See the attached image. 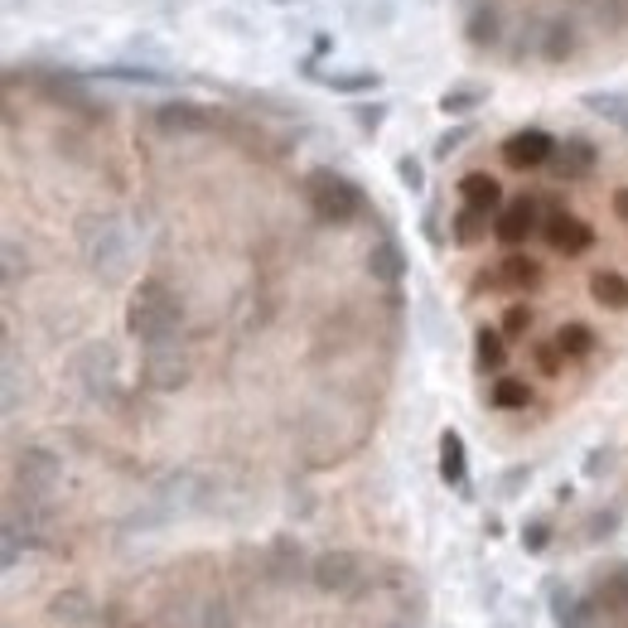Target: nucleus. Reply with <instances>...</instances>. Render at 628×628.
Instances as JSON below:
<instances>
[{"instance_id": "nucleus-31", "label": "nucleus", "mask_w": 628, "mask_h": 628, "mask_svg": "<svg viewBox=\"0 0 628 628\" xmlns=\"http://www.w3.org/2000/svg\"><path fill=\"white\" fill-rule=\"evenodd\" d=\"M295 576H300V546L276 542V552H271V580H295Z\"/></svg>"}, {"instance_id": "nucleus-15", "label": "nucleus", "mask_w": 628, "mask_h": 628, "mask_svg": "<svg viewBox=\"0 0 628 628\" xmlns=\"http://www.w3.org/2000/svg\"><path fill=\"white\" fill-rule=\"evenodd\" d=\"M479 290L484 286H503V290H536L542 286V266L532 262V256H522V252H512V256H503L498 262V271H484L474 280Z\"/></svg>"}, {"instance_id": "nucleus-4", "label": "nucleus", "mask_w": 628, "mask_h": 628, "mask_svg": "<svg viewBox=\"0 0 628 628\" xmlns=\"http://www.w3.org/2000/svg\"><path fill=\"white\" fill-rule=\"evenodd\" d=\"M10 479H15V493L20 498H53V488L63 484V459L53 450H44V445H25V450L15 455V464H10Z\"/></svg>"}, {"instance_id": "nucleus-29", "label": "nucleus", "mask_w": 628, "mask_h": 628, "mask_svg": "<svg viewBox=\"0 0 628 628\" xmlns=\"http://www.w3.org/2000/svg\"><path fill=\"white\" fill-rule=\"evenodd\" d=\"M319 83L334 87V93H373L377 73H319Z\"/></svg>"}, {"instance_id": "nucleus-3", "label": "nucleus", "mask_w": 628, "mask_h": 628, "mask_svg": "<svg viewBox=\"0 0 628 628\" xmlns=\"http://www.w3.org/2000/svg\"><path fill=\"white\" fill-rule=\"evenodd\" d=\"M305 204H310L314 218L329 222V228H349V222L363 218L367 198H363V189H358L349 174H339V170H310L305 174Z\"/></svg>"}, {"instance_id": "nucleus-21", "label": "nucleus", "mask_w": 628, "mask_h": 628, "mask_svg": "<svg viewBox=\"0 0 628 628\" xmlns=\"http://www.w3.org/2000/svg\"><path fill=\"white\" fill-rule=\"evenodd\" d=\"M474 363H479V373H498V367L508 363V334L484 324V329L474 334Z\"/></svg>"}, {"instance_id": "nucleus-39", "label": "nucleus", "mask_w": 628, "mask_h": 628, "mask_svg": "<svg viewBox=\"0 0 628 628\" xmlns=\"http://www.w3.org/2000/svg\"><path fill=\"white\" fill-rule=\"evenodd\" d=\"M358 121H363V126H367V131H373V126H377V121H383V107H358Z\"/></svg>"}, {"instance_id": "nucleus-26", "label": "nucleus", "mask_w": 628, "mask_h": 628, "mask_svg": "<svg viewBox=\"0 0 628 628\" xmlns=\"http://www.w3.org/2000/svg\"><path fill=\"white\" fill-rule=\"evenodd\" d=\"M556 343H560V353H566V358H585L594 349V329H590V324H560Z\"/></svg>"}, {"instance_id": "nucleus-30", "label": "nucleus", "mask_w": 628, "mask_h": 628, "mask_svg": "<svg viewBox=\"0 0 628 628\" xmlns=\"http://www.w3.org/2000/svg\"><path fill=\"white\" fill-rule=\"evenodd\" d=\"M484 97H488L484 87H450V93L440 97V111H445V117H459V111H474Z\"/></svg>"}, {"instance_id": "nucleus-19", "label": "nucleus", "mask_w": 628, "mask_h": 628, "mask_svg": "<svg viewBox=\"0 0 628 628\" xmlns=\"http://www.w3.org/2000/svg\"><path fill=\"white\" fill-rule=\"evenodd\" d=\"M459 198H464V204H474V208L498 213V208H503V184H498V179H493V174L474 170V174H464V179H459Z\"/></svg>"}, {"instance_id": "nucleus-37", "label": "nucleus", "mask_w": 628, "mask_h": 628, "mask_svg": "<svg viewBox=\"0 0 628 628\" xmlns=\"http://www.w3.org/2000/svg\"><path fill=\"white\" fill-rule=\"evenodd\" d=\"M546 542H552V527H546V522H532V527L522 532V546H527V552H546Z\"/></svg>"}, {"instance_id": "nucleus-36", "label": "nucleus", "mask_w": 628, "mask_h": 628, "mask_svg": "<svg viewBox=\"0 0 628 628\" xmlns=\"http://www.w3.org/2000/svg\"><path fill=\"white\" fill-rule=\"evenodd\" d=\"M469 136H474V131H469V126H455V131H445V136L435 141V155H440V160H450V155H455V150H459V145H464Z\"/></svg>"}, {"instance_id": "nucleus-41", "label": "nucleus", "mask_w": 628, "mask_h": 628, "mask_svg": "<svg viewBox=\"0 0 628 628\" xmlns=\"http://www.w3.org/2000/svg\"><path fill=\"white\" fill-rule=\"evenodd\" d=\"M619 594H624V604H628V576H619Z\"/></svg>"}, {"instance_id": "nucleus-6", "label": "nucleus", "mask_w": 628, "mask_h": 628, "mask_svg": "<svg viewBox=\"0 0 628 628\" xmlns=\"http://www.w3.org/2000/svg\"><path fill=\"white\" fill-rule=\"evenodd\" d=\"M189 373H194V363H189V353L179 349V339L150 343L145 358H141V383L150 391H179L189 383Z\"/></svg>"}, {"instance_id": "nucleus-35", "label": "nucleus", "mask_w": 628, "mask_h": 628, "mask_svg": "<svg viewBox=\"0 0 628 628\" xmlns=\"http://www.w3.org/2000/svg\"><path fill=\"white\" fill-rule=\"evenodd\" d=\"M397 179H401V189H411V194H416V189L425 184L421 160H411V155H401V160H397Z\"/></svg>"}, {"instance_id": "nucleus-11", "label": "nucleus", "mask_w": 628, "mask_h": 628, "mask_svg": "<svg viewBox=\"0 0 628 628\" xmlns=\"http://www.w3.org/2000/svg\"><path fill=\"white\" fill-rule=\"evenodd\" d=\"M576 49H580V29H576V20H570V10L536 20V53H542L546 63H566Z\"/></svg>"}, {"instance_id": "nucleus-25", "label": "nucleus", "mask_w": 628, "mask_h": 628, "mask_svg": "<svg viewBox=\"0 0 628 628\" xmlns=\"http://www.w3.org/2000/svg\"><path fill=\"white\" fill-rule=\"evenodd\" d=\"M552 604H556V624H560V628H594V614H590L570 590H556Z\"/></svg>"}, {"instance_id": "nucleus-9", "label": "nucleus", "mask_w": 628, "mask_h": 628, "mask_svg": "<svg viewBox=\"0 0 628 628\" xmlns=\"http://www.w3.org/2000/svg\"><path fill=\"white\" fill-rule=\"evenodd\" d=\"M542 228V208H536V198H508V204L498 208V218H493V238L503 246H522L532 232Z\"/></svg>"}, {"instance_id": "nucleus-27", "label": "nucleus", "mask_w": 628, "mask_h": 628, "mask_svg": "<svg viewBox=\"0 0 628 628\" xmlns=\"http://www.w3.org/2000/svg\"><path fill=\"white\" fill-rule=\"evenodd\" d=\"M102 77H117V83H141V87H170V73L136 69V63H111V69H102Z\"/></svg>"}, {"instance_id": "nucleus-16", "label": "nucleus", "mask_w": 628, "mask_h": 628, "mask_svg": "<svg viewBox=\"0 0 628 628\" xmlns=\"http://www.w3.org/2000/svg\"><path fill=\"white\" fill-rule=\"evenodd\" d=\"M566 10L585 25L604 29V35H619L628 29V0H566Z\"/></svg>"}, {"instance_id": "nucleus-8", "label": "nucleus", "mask_w": 628, "mask_h": 628, "mask_svg": "<svg viewBox=\"0 0 628 628\" xmlns=\"http://www.w3.org/2000/svg\"><path fill=\"white\" fill-rule=\"evenodd\" d=\"M542 238L560 256H585L594 246V228H590V222H580L576 213L552 208V213H546V222H542Z\"/></svg>"}, {"instance_id": "nucleus-7", "label": "nucleus", "mask_w": 628, "mask_h": 628, "mask_svg": "<svg viewBox=\"0 0 628 628\" xmlns=\"http://www.w3.org/2000/svg\"><path fill=\"white\" fill-rule=\"evenodd\" d=\"M10 87L15 83H29L35 93H44V102H53V107H73V111H83V117H97V102H87V93L73 83V77H63V73H53V69H29V73H10L5 77Z\"/></svg>"}, {"instance_id": "nucleus-42", "label": "nucleus", "mask_w": 628, "mask_h": 628, "mask_svg": "<svg viewBox=\"0 0 628 628\" xmlns=\"http://www.w3.org/2000/svg\"><path fill=\"white\" fill-rule=\"evenodd\" d=\"M469 5H479V0H469Z\"/></svg>"}, {"instance_id": "nucleus-14", "label": "nucleus", "mask_w": 628, "mask_h": 628, "mask_svg": "<svg viewBox=\"0 0 628 628\" xmlns=\"http://www.w3.org/2000/svg\"><path fill=\"white\" fill-rule=\"evenodd\" d=\"M594 165H600V150H594L585 136H566V141H556V155L546 170L556 179H590Z\"/></svg>"}, {"instance_id": "nucleus-23", "label": "nucleus", "mask_w": 628, "mask_h": 628, "mask_svg": "<svg viewBox=\"0 0 628 628\" xmlns=\"http://www.w3.org/2000/svg\"><path fill=\"white\" fill-rule=\"evenodd\" d=\"M590 295H594V305H604V310H628V276L594 271L590 276Z\"/></svg>"}, {"instance_id": "nucleus-34", "label": "nucleus", "mask_w": 628, "mask_h": 628, "mask_svg": "<svg viewBox=\"0 0 628 628\" xmlns=\"http://www.w3.org/2000/svg\"><path fill=\"white\" fill-rule=\"evenodd\" d=\"M204 628H238V614H232V604H228V600H208Z\"/></svg>"}, {"instance_id": "nucleus-40", "label": "nucleus", "mask_w": 628, "mask_h": 628, "mask_svg": "<svg viewBox=\"0 0 628 628\" xmlns=\"http://www.w3.org/2000/svg\"><path fill=\"white\" fill-rule=\"evenodd\" d=\"M614 213L628 222V189H614Z\"/></svg>"}, {"instance_id": "nucleus-24", "label": "nucleus", "mask_w": 628, "mask_h": 628, "mask_svg": "<svg viewBox=\"0 0 628 628\" xmlns=\"http://www.w3.org/2000/svg\"><path fill=\"white\" fill-rule=\"evenodd\" d=\"M488 401L498 411H527L532 407V387H527V377H498L488 391Z\"/></svg>"}, {"instance_id": "nucleus-13", "label": "nucleus", "mask_w": 628, "mask_h": 628, "mask_svg": "<svg viewBox=\"0 0 628 628\" xmlns=\"http://www.w3.org/2000/svg\"><path fill=\"white\" fill-rule=\"evenodd\" d=\"M73 373L93 397H107L111 383H117V353H111L107 343H87V349L73 358Z\"/></svg>"}, {"instance_id": "nucleus-5", "label": "nucleus", "mask_w": 628, "mask_h": 628, "mask_svg": "<svg viewBox=\"0 0 628 628\" xmlns=\"http://www.w3.org/2000/svg\"><path fill=\"white\" fill-rule=\"evenodd\" d=\"M310 576H314V585L329 594H358V590H367L373 570H367V560L358 552H324L310 566Z\"/></svg>"}, {"instance_id": "nucleus-28", "label": "nucleus", "mask_w": 628, "mask_h": 628, "mask_svg": "<svg viewBox=\"0 0 628 628\" xmlns=\"http://www.w3.org/2000/svg\"><path fill=\"white\" fill-rule=\"evenodd\" d=\"M585 107L594 111V117L619 121V126H628V97H619V93H590V97H585Z\"/></svg>"}, {"instance_id": "nucleus-12", "label": "nucleus", "mask_w": 628, "mask_h": 628, "mask_svg": "<svg viewBox=\"0 0 628 628\" xmlns=\"http://www.w3.org/2000/svg\"><path fill=\"white\" fill-rule=\"evenodd\" d=\"M155 126H160V136H208L218 117L198 102H165L155 111Z\"/></svg>"}, {"instance_id": "nucleus-32", "label": "nucleus", "mask_w": 628, "mask_h": 628, "mask_svg": "<svg viewBox=\"0 0 628 628\" xmlns=\"http://www.w3.org/2000/svg\"><path fill=\"white\" fill-rule=\"evenodd\" d=\"M498 329L508 334V343L512 339H527V329H532V305H508V314H503Z\"/></svg>"}, {"instance_id": "nucleus-1", "label": "nucleus", "mask_w": 628, "mask_h": 628, "mask_svg": "<svg viewBox=\"0 0 628 628\" xmlns=\"http://www.w3.org/2000/svg\"><path fill=\"white\" fill-rule=\"evenodd\" d=\"M77 252H83V262L102 280H121L131 271L136 238H131L121 213H83L77 218Z\"/></svg>"}, {"instance_id": "nucleus-38", "label": "nucleus", "mask_w": 628, "mask_h": 628, "mask_svg": "<svg viewBox=\"0 0 628 628\" xmlns=\"http://www.w3.org/2000/svg\"><path fill=\"white\" fill-rule=\"evenodd\" d=\"M20 271H29V266L20 262V246H15V242H5V286H15Z\"/></svg>"}, {"instance_id": "nucleus-22", "label": "nucleus", "mask_w": 628, "mask_h": 628, "mask_svg": "<svg viewBox=\"0 0 628 628\" xmlns=\"http://www.w3.org/2000/svg\"><path fill=\"white\" fill-rule=\"evenodd\" d=\"M493 218H498V213L464 204V208L455 213V242H459V246H474V242H484V238H488V228H493Z\"/></svg>"}, {"instance_id": "nucleus-17", "label": "nucleus", "mask_w": 628, "mask_h": 628, "mask_svg": "<svg viewBox=\"0 0 628 628\" xmlns=\"http://www.w3.org/2000/svg\"><path fill=\"white\" fill-rule=\"evenodd\" d=\"M367 276H373L377 286H401V276H407V252H401L397 238L373 242V252H367Z\"/></svg>"}, {"instance_id": "nucleus-20", "label": "nucleus", "mask_w": 628, "mask_h": 628, "mask_svg": "<svg viewBox=\"0 0 628 628\" xmlns=\"http://www.w3.org/2000/svg\"><path fill=\"white\" fill-rule=\"evenodd\" d=\"M498 35H503V10L493 5V0H479V5L469 10V44L488 49V44H498Z\"/></svg>"}, {"instance_id": "nucleus-2", "label": "nucleus", "mask_w": 628, "mask_h": 628, "mask_svg": "<svg viewBox=\"0 0 628 628\" xmlns=\"http://www.w3.org/2000/svg\"><path fill=\"white\" fill-rule=\"evenodd\" d=\"M126 329L145 349H150V343H170V339H179V329H184V305H179V295L165 280L145 276L126 300Z\"/></svg>"}, {"instance_id": "nucleus-10", "label": "nucleus", "mask_w": 628, "mask_h": 628, "mask_svg": "<svg viewBox=\"0 0 628 628\" xmlns=\"http://www.w3.org/2000/svg\"><path fill=\"white\" fill-rule=\"evenodd\" d=\"M556 155V136L542 126H527L518 136L503 141V160L512 165V170H542V165H552Z\"/></svg>"}, {"instance_id": "nucleus-33", "label": "nucleus", "mask_w": 628, "mask_h": 628, "mask_svg": "<svg viewBox=\"0 0 628 628\" xmlns=\"http://www.w3.org/2000/svg\"><path fill=\"white\" fill-rule=\"evenodd\" d=\"M532 358H536V367H542L546 377H556L560 367H566V353H560V343H556V339H552V343H536Z\"/></svg>"}, {"instance_id": "nucleus-18", "label": "nucleus", "mask_w": 628, "mask_h": 628, "mask_svg": "<svg viewBox=\"0 0 628 628\" xmlns=\"http://www.w3.org/2000/svg\"><path fill=\"white\" fill-rule=\"evenodd\" d=\"M440 479L450 488H469V450L459 431H440Z\"/></svg>"}]
</instances>
